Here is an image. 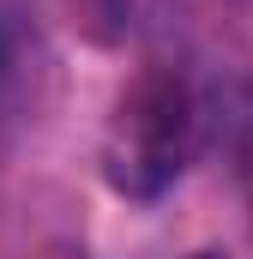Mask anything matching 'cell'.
Segmentation results:
<instances>
[{
  "label": "cell",
  "instance_id": "obj_1",
  "mask_svg": "<svg viewBox=\"0 0 253 259\" xmlns=\"http://www.w3.org/2000/svg\"><path fill=\"white\" fill-rule=\"evenodd\" d=\"M205 139V109L175 66H145L109 109L103 127V181L133 205L163 199L187 175Z\"/></svg>",
  "mask_w": 253,
  "mask_h": 259
},
{
  "label": "cell",
  "instance_id": "obj_2",
  "mask_svg": "<svg viewBox=\"0 0 253 259\" xmlns=\"http://www.w3.org/2000/svg\"><path fill=\"white\" fill-rule=\"evenodd\" d=\"M229 157H235V181H241L247 223H253V91H241L229 103Z\"/></svg>",
  "mask_w": 253,
  "mask_h": 259
},
{
  "label": "cell",
  "instance_id": "obj_3",
  "mask_svg": "<svg viewBox=\"0 0 253 259\" xmlns=\"http://www.w3.org/2000/svg\"><path fill=\"white\" fill-rule=\"evenodd\" d=\"M61 6L91 42H115L121 24H126V0H61Z\"/></svg>",
  "mask_w": 253,
  "mask_h": 259
},
{
  "label": "cell",
  "instance_id": "obj_4",
  "mask_svg": "<svg viewBox=\"0 0 253 259\" xmlns=\"http://www.w3.org/2000/svg\"><path fill=\"white\" fill-rule=\"evenodd\" d=\"M187 259H223V253H211V247H205V253H187Z\"/></svg>",
  "mask_w": 253,
  "mask_h": 259
}]
</instances>
